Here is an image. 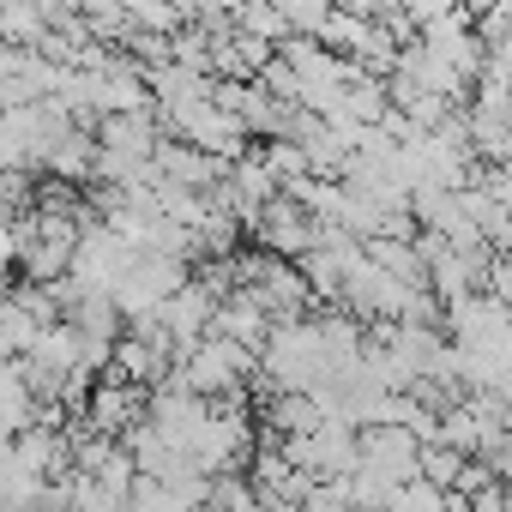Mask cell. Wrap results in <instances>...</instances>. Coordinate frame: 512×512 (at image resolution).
<instances>
[{
  "label": "cell",
  "mask_w": 512,
  "mask_h": 512,
  "mask_svg": "<svg viewBox=\"0 0 512 512\" xmlns=\"http://www.w3.org/2000/svg\"><path fill=\"white\" fill-rule=\"evenodd\" d=\"M332 356L320 338V320H290L272 332V344L260 350V380H272V392H314L320 380H332Z\"/></svg>",
  "instance_id": "6da1fadb"
},
{
  "label": "cell",
  "mask_w": 512,
  "mask_h": 512,
  "mask_svg": "<svg viewBox=\"0 0 512 512\" xmlns=\"http://www.w3.org/2000/svg\"><path fill=\"white\" fill-rule=\"evenodd\" d=\"M163 121V133L169 139H181V145H193V151H205V157H217V163H241V157H253V133H247V121L241 115H229V109H217V103H193V109H169V115H157Z\"/></svg>",
  "instance_id": "7a4b0ae2"
},
{
  "label": "cell",
  "mask_w": 512,
  "mask_h": 512,
  "mask_svg": "<svg viewBox=\"0 0 512 512\" xmlns=\"http://www.w3.org/2000/svg\"><path fill=\"white\" fill-rule=\"evenodd\" d=\"M241 290L272 314V326L308 320V302H314V290H308L302 266L278 260V253H253V260H241Z\"/></svg>",
  "instance_id": "3957f363"
},
{
  "label": "cell",
  "mask_w": 512,
  "mask_h": 512,
  "mask_svg": "<svg viewBox=\"0 0 512 512\" xmlns=\"http://www.w3.org/2000/svg\"><path fill=\"white\" fill-rule=\"evenodd\" d=\"M253 235H260V247H266V253H278V260H296V266L320 247V223H314L296 199H272V205H266V217L253 223Z\"/></svg>",
  "instance_id": "277c9868"
},
{
  "label": "cell",
  "mask_w": 512,
  "mask_h": 512,
  "mask_svg": "<svg viewBox=\"0 0 512 512\" xmlns=\"http://www.w3.org/2000/svg\"><path fill=\"white\" fill-rule=\"evenodd\" d=\"M85 422H91L97 434H109V440H127L133 428H145V422H151V398H145V386L109 380V386H97V398H91Z\"/></svg>",
  "instance_id": "5b68a950"
},
{
  "label": "cell",
  "mask_w": 512,
  "mask_h": 512,
  "mask_svg": "<svg viewBox=\"0 0 512 512\" xmlns=\"http://www.w3.org/2000/svg\"><path fill=\"white\" fill-rule=\"evenodd\" d=\"M362 464L392 476L398 488H410V482H422V440L410 428H368L362 434Z\"/></svg>",
  "instance_id": "8992f818"
},
{
  "label": "cell",
  "mask_w": 512,
  "mask_h": 512,
  "mask_svg": "<svg viewBox=\"0 0 512 512\" xmlns=\"http://www.w3.org/2000/svg\"><path fill=\"white\" fill-rule=\"evenodd\" d=\"M97 145L103 151H121V157H139V163H157L163 151V121L157 115H109L97 127Z\"/></svg>",
  "instance_id": "52a82bcc"
},
{
  "label": "cell",
  "mask_w": 512,
  "mask_h": 512,
  "mask_svg": "<svg viewBox=\"0 0 512 512\" xmlns=\"http://www.w3.org/2000/svg\"><path fill=\"white\" fill-rule=\"evenodd\" d=\"M43 332H49V326H43L19 296H7V308H0V344H7V362H25Z\"/></svg>",
  "instance_id": "ba28073f"
},
{
  "label": "cell",
  "mask_w": 512,
  "mask_h": 512,
  "mask_svg": "<svg viewBox=\"0 0 512 512\" xmlns=\"http://www.w3.org/2000/svg\"><path fill=\"white\" fill-rule=\"evenodd\" d=\"M235 31H247V37H260V43L284 49V43H290V13H284V7H260V0H247V7H235Z\"/></svg>",
  "instance_id": "9c48e42d"
},
{
  "label": "cell",
  "mask_w": 512,
  "mask_h": 512,
  "mask_svg": "<svg viewBox=\"0 0 512 512\" xmlns=\"http://www.w3.org/2000/svg\"><path fill=\"white\" fill-rule=\"evenodd\" d=\"M470 464H476V458H464V452H452V446H422V482L440 488V494H458V482L470 476Z\"/></svg>",
  "instance_id": "30bf717a"
},
{
  "label": "cell",
  "mask_w": 512,
  "mask_h": 512,
  "mask_svg": "<svg viewBox=\"0 0 512 512\" xmlns=\"http://www.w3.org/2000/svg\"><path fill=\"white\" fill-rule=\"evenodd\" d=\"M260 163L278 175V187H296L302 175H314V163H308V151H302L296 139H266V145H260Z\"/></svg>",
  "instance_id": "8fae6325"
},
{
  "label": "cell",
  "mask_w": 512,
  "mask_h": 512,
  "mask_svg": "<svg viewBox=\"0 0 512 512\" xmlns=\"http://www.w3.org/2000/svg\"><path fill=\"white\" fill-rule=\"evenodd\" d=\"M205 512H266V500H260V488H253V476H217Z\"/></svg>",
  "instance_id": "7c38bea8"
},
{
  "label": "cell",
  "mask_w": 512,
  "mask_h": 512,
  "mask_svg": "<svg viewBox=\"0 0 512 512\" xmlns=\"http://www.w3.org/2000/svg\"><path fill=\"white\" fill-rule=\"evenodd\" d=\"M121 512H193L175 488H163V482H151V476H139V488L127 494V506Z\"/></svg>",
  "instance_id": "4fadbf2b"
},
{
  "label": "cell",
  "mask_w": 512,
  "mask_h": 512,
  "mask_svg": "<svg viewBox=\"0 0 512 512\" xmlns=\"http://www.w3.org/2000/svg\"><path fill=\"white\" fill-rule=\"evenodd\" d=\"M482 187H488V193L500 199V211L512 217V169H488V163H482Z\"/></svg>",
  "instance_id": "5bb4252c"
}]
</instances>
